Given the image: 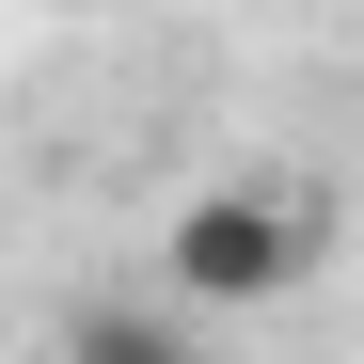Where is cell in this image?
<instances>
[{
  "label": "cell",
  "instance_id": "1",
  "mask_svg": "<svg viewBox=\"0 0 364 364\" xmlns=\"http://www.w3.org/2000/svg\"><path fill=\"white\" fill-rule=\"evenodd\" d=\"M301 269H317V206H301L285 174H222V191H191L174 237H159V285L206 301V317H254V301H285Z\"/></svg>",
  "mask_w": 364,
  "mask_h": 364
},
{
  "label": "cell",
  "instance_id": "2",
  "mask_svg": "<svg viewBox=\"0 0 364 364\" xmlns=\"http://www.w3.org/2000/svg\"><path fill=\"white\" fill-rule=\"evenodd\" d=\"M64 364H191V333H174V317H143V301H80Z\"/></svg>",
  "mask_w": 364,
  "mask_h": 364
}]
</instances>
